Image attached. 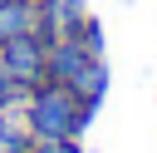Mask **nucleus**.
<instances>
[{
	"mask_svg": "<svg viewBox=\"0 0 157 153\" xmlns=\"http://www.w3.org/2000/svg\"><path fill=\"white\" fill-rule=\"evenodd\" d=\"M25 99H29V89H25V84L10 74V64L0 59V104H25Z\"/></svg>",
	"mask_w": 157,
	"mask_h": 153,
	"instance_id": "obj_9",
	"label": "nucleus"
},
{
	"mask_svg": "<svg viewBox=\"0 0 157 153\" xmlns=\"http://www.w3.org/2000/svg\"><path fill=\"white\" fill-rule=\"evenodd\" d=\"M0 59L10 64V74H15L25 89H34V84L49 79V35H44V30H29V35L5 39V44H0Z\"/></svg>",
	"mask_w": 157,
	"mask_h": 153,
	"instance_id": "obj_2",
	"label": "nucleus"
},
{
	"mask_svg": "<svg viewBox=\"0 0 157 153\" xmlns=\"http://www.w3.org/2000/svg\"><path fill=\"white\" fill-rule=\"evenodd\" d=\"M34 148V128L25 104H0V153H29Z\"/></svg>",
	"mask_w": 157,
	"mask_h": 153,
	"instance_id": "obj_4",
	"label": "nucleus"
},
{
	"mask_svg": "<svg viewBox=\"0 0 157 153\" xmlns=\"http://www.w3.org/2000/svg\"><path fill=\"white\" fill-rule=\"evenodd\" d=\"M39 30V0H0V44Z\"/></svg>",
	"mask_w": 157,
	"mask_h": 153,
	"instance_id": "obj_6",
	"label": "nucleus"
},
{
	"mask_svg": "<svg viewBox=\"0 0 157 153\" xmlns=\"http://www.w3.org/2000/svg\"><path fill=\"white\" fill-rule=\"evenodd\" d=\"M69 35H78L88 54H103V20H98V15H83V20H78Z\"/></svg>",
	"mask_w": 157,
	"mask_h": 153,
	"instance_id": "obj_8",
	"label": "nucleus"
},
{
	"mask_svg": "<svg viewBox=\"0 0 157 153\" xmlns=\"http://www.w3.org/2000/svg\"><path fill=\"white\" fill-rule=\"evenodd\" d=\"M34 153H83L78 138H34Z\"/></svg>",
	"mask_w": 157,
	"mask_h": 153,
	"instance_id": "obj_10",
	"label": "nucleus"
},
{
	"mask_svg": "<svg viewBox=\"0 0 157 153\" xmlns=\"http://www.w3.org/2000/svg\"><path fill=\"white\" fill-rule=\"evenodd\" d=\"M29 153H34V148H29Z\"/></svg>",
	"mask_w": 157,
	"mask_h": 153,
	"instance_id": "obj_11",
	"label": "nucleus"
},
{
	"mask_svg": "<svg viewBox=\"0 0 157 153\" xmlns=\"http://www.w3.org/2000/svg\"><path fill=\"white\" fill-rule=\"evenodd\" d=\"M88 15L83 0H39V30L54 39V35H69L78 20Z\"/></svg>",
	"mask_w": 157,
	"mask_h": 153,
	"instance_id": "obj_5",
	"label": "nucleus"
},
{
	"mask_svg": "<svg viewBox=\"0 0 157 153\" xmlns=\"http://www.w3.org/2000/svg\"><path fill=\"white\" fill-rule=\"evenodd\" d=\"M69 89H74V94H78L88 109H98V104H103V94H108V64H103V59L83 64V69L69 79Z\"/></svg>",
	"mask_w": 157,
	"mask_h": 153,
	"instance_id": "obj_7",
	"label": "nucleus"
},
{
	"mask_svg": "<svg viewBox=\"0 0 157 153\" xmlns=\"http://www.w3.org/2000/svg\"><path fill=\"white\" fill-rule=\"evenodd\" d=\"M93 59H103V54H88L78 35H54V39H49V79H59V84H69V79H74L83 64H93Z\"/></svg>",
	"mask_w": 157,
	"mask_h": 153,
	"instance_id": "obj_3",
	"label": "nucleus"
},
{
	"mask_svg": "<svg viewBox=\"0 0 157 153\" xmlns=\"http://www.w3.org/2000/svg\"><path fill=\"white\" fill-rule=\"evenodd\" d=\"M25 114H29L34 138H83V128H88V118H93V109H88L69 84H59V79L34 84L29 99H25Z\"/></svg>",
	"mask_w": 157,
	"mask_h": 153,
	"instance_id": "obj_1",
	"label": "nucleus"
}]
</instances>
